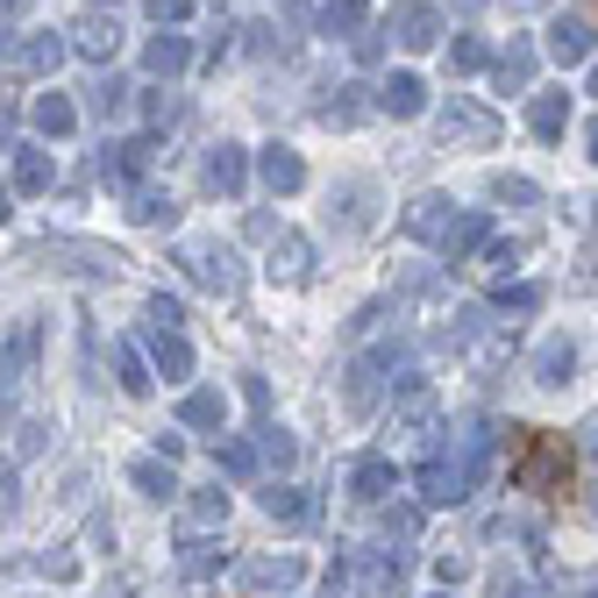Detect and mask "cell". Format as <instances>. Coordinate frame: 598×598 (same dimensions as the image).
<instances>
[{"label":"cell","mask_w":598,"mask_h":598,"mask_svg":"<svg viewBox=\"0 0 598 598\" xmlns=\"http://www.w3.org/2000/svg\"><path fill=\"white\" fill-rule=\"evenodd\" d=\"M571 470H577V449L549 428H506V477L513 491H534V499H556L571 491Z\"/></svg>","instance_id":"1"},{"label":"cell","mask_w":598,"mask_h":598,"mask_svg":"<svg viewBox=\"0 0 598 598\" xmlns=\"http://www.w3.org/2000/svg\"><path fill=\"white\" fill-rule=\"evenodd\" d=\"M178 272L192 278L200 292H214V299H235L243 292V257H235L229 243H214V235H192V243H178Z\"/></svg>","instance_id":"2"},{"label":"cell","mask_w":598,"mask_h":598,"mask_svg":"<svg viewBox=\"0 0 598 598\" xmlns=\"http://www.w3.org/2000/svg\"><path fill=\"white\" fill-rule=\"evenodd\" d=\"M407 229L428 235L435 250H449V257H463V250L485 235V221H477V214H442V200H421V207L407 214Z\"/></svg>","instance_id":"3"},{"label":"cell","mask_w":598,"mask_h":598,"mask_svg":"<svg viewBox=\"0 0 598 598\" xmlns=\"http://www.w3.org/2000/svg\"><path fill=\"white\" fill-rule=\"evenodd\" d=\"M470 477H477L470 463H463L449 442H435V456L421 463V506H456L463 491H470Z\"/></svg>","instance_id":"4"},{"label":"cell","mask_w":598,"mask_h":598,"mask_svg":"<svg viewBox=\"0 0 598 598\" xmlns=\"http://www.w3.org/2000/svg\"><path fill=\"white\" fill-rule=\"evenodd\" d=\"M36 350H43V328L36 321H14L8 335H0V399L22 392V385L36 378Z\"/></svg>","instance_id":"5"},{"label":"cell","mask_w":598,"mask_h":598,"mask_svg":"<svg viewBox=\"0 0 598 598\" xmlns=\"http://www.w3.org/2000/svg\"><path fill=\"white\" fill-rule=\"evenodd\" d=\"M43 257H65V272H86V278H122V250H108V243H71V235H51Z\"/></svg>","instance_id":"6"},{"label":"cell","mask_w":598,"mask_h":598,"mask_svg":"<svg viewBox=\"0 0 598 598\" xmlns=\"http://www.w3.org/2000/svg\"><path fill=\"white\" fill-rule=\"evenodd\" d=\"M65 51H71V36H57V29H36V36H22V43L8 51V65L22 71V79H43V71L65 65Z\"/></svg>","instance_id":"7"},{"label":"cell","mask_w":598,"mask_h":598,"mask_svg":"<svg viewBox=\"0 0 598 598\" xmlns=\"http://www.w3.org/2000/svg\"><path fill=\"white\" fill-rule=\"evenodd\" d=\"M150 164H157V143H150V136H129V143L100 150V178H108V186H136Z\"/></svg>","instance_id":"8"},{"label":"cell","mask_w":598,"mask_h":598,"mask_svg":"<svg viewBox=\"0 0 598 598\" xmlns=\"http://www.w3.org/2000/svg\"><path fill=\"white\" fill-rule=\"evenodd\" d=\"M65 36H71V51L93 57V65H108V57L122 51V22H114V14H100V8H93V14H79Z\"/></svg>","instance_id":"9"},{"label":"cell","mask_w":598,"mask_h":598,"mask_svg":"<svg viewBox=\"0 0 598 598\" xmlns=\"http://www.w3.org/2000/svg\"><path fill=\"white\" fill-rule=\"evenodd\" d=\"M235 577H243V591H292L299 577H307V563H299L292 549H286V556H250Z\"/></svg>","instance_id":"10"},{"label":"cell","mask_w":598,"mask_h":598,"mask_svg":"<svg viewBox=\"0 0 598 598\" xmlns=\"http://www.w3.org/2000/svg\"><path fill=\"white\" fill-rule=\"evenodd\" d=\"M150 370H157L164 385H186L192 378V350L178 328H150Z\"/></svg>","instance_id":"11"},{"label":"cell","mask_w":598,"mask_h":598,"mask_svg":"<svg viewBox=\"0 0 598 598\" xmlns=\"http://www.w3.org/2000/svg\"><path fill=\"white\" fill-rule=\"evenodd\" d=\"M491 136H499V122L485 108H470V100H449L442 108V143H491Z\"/></svg>","instance_id":"12"},{"label":"cell","mask_w":598,"mask_h":598,"mask_svg":"<svg viewBox=\"0 0 598 598\" xmlns=\"http://www.w3.org/2000/svg\"><path fill=\"white\" fill-rule=\"evenodd\" d=\"M385 29H392V43H407V51H428V43H435V8H421V0H399Z\"/></svg>","instance_id":"13"},{"label":"cell","mask_w":598,"mask_h":598,"mask_svg":"<svg viewBox=\"0 0 598 598\" xmlns=\"http://www.w3.org/2000/svg\"><path fill=\"white\" fill-rule=\"evenodd\" d=\"M207 186H214L221 200H235V192L250 186V157L235 143H214V157H207Z\"/></svg>","instance_id":"14"},{"label":"cell","mask_w":598,"mask_h":598,"mask_svg":"<svg viewBox=\"0 0 598 598\" xmlns=\"http://www.w3.org/2000/svg\"><path fill=\"white\" fill-rule=\"evenodd\" d=\"M143 65L157 71V79H178V71L192 65V43L178 36V29H164V36H150V51H143Z\"/></svg>","instance_id":"15"},{"label":"cell","mask_w":598,"mask_h":598,"mask_svg":"<svg viewBox=\"0 0 598 598\" xmlns=\"http://www.w3.org/2000/svg\"><path fill=\"white\" fill-rule=\"evenodd\" d=\"M129 221H136V229H171L178 200H171V192H157V186H136V192H129Z\"/></svg>","instance_id":"16"},{"label":"cell","mask_w":598,"mask_h":598,"mask_svg":"<svg viewBox=\"0 0 598 598\" xmlns=\"http://www.w3.org/2000/svg\"><path fill=\"white\" fill-rule=\"evenodd\" d=\"M350 491H356V499H364V506H378L385 491H399V470H392V463H385V456H364V463H356V470H350Z\"/></svg>","instance_id":"17"},{"label":"cell","mask_w":598,"mask_h":598,"mask_svg":"<svg viewBox=\"0 0 598 598\" xmlns=\"http://www.w3.org/2000/svg\"><path fill=\"white\" fill-rule=\"evenodd\" d=\"M356 577H364L356 598H407L399 591V556H356Z\"/></svg>","instance_id":"18"},{"label":"cell","mask_w":598,"mask_h":598,"mask_svg":"<svg viewBox=\"0 0 598 598\" xmlns=\"http://www.w3.org/2000/svg\"><path fill=\"white\" fill-rule=\"evenodd\" d=\"M257 171H264V186H272V192H299V186H307V164H299L286 143H272V150H264V164H257Z\"/></svg>","instance_id":"19"},{"label":"cell","mask_w":598,"mask_h":598,"mask_svg":"<svg viewBox=\"0 0 598 598\" xmlns=\"http://www.w3.org/2000/svg\"><path fill=\"white\" fill-rule=\"evenodd\" d=\"M178 421H186V428H221V421H229V399H221L214 385H200V392L178 399Z\"/></svg>","instance_id":"20"},{"label":"cell","mask_w":598,"mask_h":598,"mask_svg":"<svg viewBox=\"0 0 598 598\" xmlns=\"http://www.w3.org/2000/svg\"><path fill=\"white\" fill-rule=\"evenodd\" d=\"M29 122H36L43 136H71V129H79V108H71L65 93H36V108H29Z\"/></svg>","instance_id":"21"},{"label":"cell","mask_w":598,"mask_h":598,"mask_svg":"<svg viewBox=\"0 0 598 598\" xmlns=\"http://www.w3.org/2000/svg\"><path fill=\"white\" fill-rule=\"evenodd\" d=\"M264 513L286 520V528H307V520H313V499L299 485H272V491H264Z\"/></svg>","instance_id":"22"},{"label":"cell","mask_w":598,"mask_h":598,"mask_svg":"<svg viewBox=\"0 0 598 598\" xmlns=\"http://www.w3.org/2000/svg\"><path fill=\"white\" fill-rule=\"evenodd\" d=\"M307 264H313V250L299 243V235L278 229V235H272V278H286V286H292V278H307Z\"/></svg>","instance_id":"23"},{"label":"cell","mask_w":598,"mask_h":598,"mask_svg":"<svg viewBox=\"0 0 598 598\" xmlns=\"http://www.w3.org/2000/svg\"><path fill=\"white\" fill-rule=\"evenodd\" d=\"M122 108H129V86L114 79V71H100V79L86 86V114H100V122H114Z\"/></svg>","instance_id":"24"},{"label":"cell","mask_w":598,"mask_h":598,"mask_svg":"<svg viewBox=\"0 0 598 598\" xmlns=\"http://www.w3.org/2000/svg\"><path fill=\"white\" fill-rule=\"evenodd\" d=\"M51 178H57L51 150H22L14 157V192H51Z\"/></svg>","instance_id":"25"},{"label":"cell","mask_w":598,"mask_h":598,"mask_svg":"<svg viewBox=\"0 0 598 598\" xmlns=\"http://www.w3.org/2000/svg\"><path fill=\"white\" fill-rule=\"evenodd\" d=\"M257 456H264V470H292V463H299V442L286 435V428L264 421V428H257Z\"/></svg>","instance_id":"26"},{"label":"cell","mask_w":598,"mask_h":598,"mask_svg":"<svg viewBox=\"0 0 598 598\" xmlns=\"http://www.w3.org/2000/svg\"><path fill=\"white\" fill-rule=\"evenodd\" d=\"M214 470H229V477H257L264 470V456H257V442H214Z\"/></svg>","instance_id":"27"},{"label":"cell","mask_w":598,"mask_h":598,"mask_svg":"<svg viewBox=\"0 0 598 598\" xmlns=\"http://www.w3.org/2000/svg\"><path fill=\"white\" fill-rule=\"evenodd\" d=\"M571 364H577L571 342H542V350H534V385H563V378H571Z\"/></svg>","instance_id":"28"},{"label":"cell","mask_w":598,"mask_h":598,"mask_svg":"<svg viewBox=\"0 0 598 598\" xmlns=\"http://www.w3.org/2000/svg\"><path fill=\"white\" fill-rule=\"evenodd\" d=\"M186 520H192V528H221V520H229V491H221V485H200L186 499Z\"/></svg>","instance_id":"29"},{"label":"cell","mask_w":598,"mask_h":598,"mask_svg":"<svg viewBox=\"0 0 598 598\" xmlns=\"http://www.w3.org/2000/svg\"><path fill=\"white\" fill-rule=\"evenodd\" d=\"M114 370H122V392H129V399H143V392H150V378H157V370H150L143 356H136V342H114Z\"/></svg>","instance_id":"30"},{"label":"cell","mask_w":598,"mask_h":598,"mask_svg":"<svg viewBox=\"0 0 598 598\" xmlns=\"http://www.w3.org/2000/svg\"><path fill=\"white\" fill-rule=\"evenodd\" d=\"M129 477H136V491H143V499H171V491H178V477H171V456H164V463H157V456H143Z\"/></svg>","instance_id":"31"},{"label":"cell","mask_w":598,"mask_h":598,"mask_svg":"<svg viewBox=\"0 0 598 598\" xmlns=\"http://www.w3.org/2000/svg\"><path fill=\"white\" fill-rule=\"evenodd\" d=\"M378 108H385V114H399V122H407V114H421V79H407V71H399V79H385Z\"/></svg>","instance_id":"32"},{"label":"cell","mask_w":598,"mask_h":598,"mask_svg":"<svg viewBox=\"0 0 598 598\" xmlns=\"http://www.w3.org/2000/svg\"><path fill=\"white\" fill-rule=\"evenodd\" d=\"M549 51H556L563 65H577V57H591V29H585V22H556V36H549Z\"/></svg>","instance_id":"33"},{"label":"cell","mask_w":598,"mask_h":598,"mask_svg":"<svg viewBox=\"0 0 598 598\" xmlns=\"http://www.w3.org/2000/svg\"><path fill=\"white\" fill-rule=\"evenodd\" d=\"M335 207H342V235L370 229V186H342V192H335Z\"/></svg>","instance_id":"34"},{"label":"cell","mask_w":598,"mask_h":598,"mask_svg":"<svg viewBox=\"0 0 598 598\" xmlns=\"http://www.w3.org/2000/svg\"><path fill=\"white\" fill-rule=\"evenodd\" d=\"M321 29H328V36H350V29H364V0H328V8H321Z\"/></svg>","instance_id":"35"},{"label":"cell","mask_w":598,"mask_h":598,"mask_svg":"<svg viewBox=\"0 0 598 598\" xmlns=\"http://www.w3.org/2000/svg\"><path fill=\"white\" fill-rule=\"evenodd\" d=\"M528 122L542 129V136H563V122H571V100H563V93H542V100H534V114H528Z\"/></svg>","instance_id":"36"},{"label":"cell","mask_w":598,"mask_h":598,"mask_svg":"<svg viewBox=\"0 0 598 598\" xmlns=\"http://www.w3.org/2000/svg\"><path fill=\"white\" fill-rule=\"evenodd\" d=\"M214 549H221V542H207V534H200V528H192V534H186V549H178V563H186V571H192V577H207V571H214V563H221V556H214Z\"/></svg>","instance_id":"37"},{"label":"cell","mask_w":598,"mask_h":598,"mask_svg":"<svg viewBox=\"0 0 598 598\" xmlns=\"http://www.w3.org/2000/svg\"><path fill=\"white\" fill-rule=\"evenodd\" d=\"M356 114H364V100H356V86H335V100H321V122H335V129H350Z\"/></svg>","instance_id":"38"},{"label":"cell","mask_w":598,"mask_h":598,"mask_svg":"<svg viewBox=\"0 0 598 598\" xmlns=\"http://www.w3.org/2000/svg\"><path fill=\"white\" fill-rule=\"evenodd\" d=\"M528 71H534V51H528V43H513V51L499 57V86H528Z\"/></svg>","instance_id":"39"},{"label":"cell","mask_w":598,"mask_h":598,"mask_svg":"<svg viewBox=\"0 0 598 598\" xmlns=\"http://www.w3.org/2000/svg\"><path fill=\"white\" fill-rule=\"evenodd\" d=\"M51 435H57L51 421H22V442H14V456H22V463H36L43 449H51Z\"/></svg>","instance_id":"40"},{"label":"cell","mask_w":598,"mask_h":598,"mask_svg":"<svg viewBox=\"0 0 598 598\" xmlns=\"http://www.w3.org/2000/svg\"><path fill=\"white\" fill-rule=\"evenodd\" d=\"M243 36H250V57H286V36H278L272 22H250Z\"/></svg>","instance_id":"41"},{"label":"cell","mask_w":598,"mask_h":598,"mask_svg":"<svg viewBox=\"0 0 598 598\" xmlns=\"http://www.w3.org/2000/svg\"><path fill=\"white\" fill-rule=\"evenodd\" d=\"M150 328H186V307H178L171 292H157L150 299Z\"/></svg>","instance_id":"42"},{"label":"cell","mask_w":598,"mask_h":598,"mask_svg":"<svg viewBox=\"0 0 598 598\" xmlns=\"http://www.w3.org/2000/svg\"><path fill=\"white\" fill-rule=\"evenodd\" d=\"M143 114H150V122L164 129V122H178L186 108H178V93H150V100H143Z\"/></svg>","instance_id":"43"},{"label":"cell","mask_w":598,"mask_h":598,"mask_svg":"<svg viewBox=\"0 0 598 598\" xmlns=\"http://www.w3.org/2000/svg\"><path fill=\"white\" fill-rule=\"evenodd\" d=\"M143 8H150V22H186L192 0H143Z\"/></svg>","instance_id":"44"},{"label":"cell","mask_w":598,"mask_h":598,"mask_svg":"<svg viewBox=\"0 0 598 598\" xmlns=\"http://www.w3.org/2000/svg\"><path fill=\"white\" fill-rule=\"evenodd\" d=\"M534 299H542V292H534V286H513V292H499V307H513V313H528V307H534Z\"/></svg>","instance_id":"45"},{"label":"cell","mask_w":598,"mask_h":598,"mask_svg":"<svg viewBox=\"0 0 598 598\" xmlns=\"http://www.w3.org/2000/svg\"><path fill=\"white\" fill-rule=\"evenodd\" d=\"M449 57H456V65L470 71V65H485V43H470V36H463V43H456V51H449Z\"/></svg>","instance_id":"46"},{"label":"cell","mask_w":598,"mask_h":598,"mask_svg":"<svg viewBox=\"0 0 598 598\" xmlns=\"http://www.w3.org/2000/svg\"><path fill=\"white\" fill-rule=\"evenodd\" d=\"M243 399H250V407L264 413V407H272V385H264V378H243Z\"/></svg>","instance_id":"47"},{"label":"cell","mask_w":598,"mask_h":598,"mask_svg":"<svg viewBox=\"0 0 598 598\" xmlns=\"http://www.w3.org/2000/svg\"><path fill=\"white\" fill-rule=\"evenodd\" d=\"M8 136H14V108L0 100V150H8Z\"/></svg>","instance_id":"48"},{"label":"cell","mask_w":598,"mask_h":598,"mask_svg":"<svg viewBox=\"0 0 598 598\" xmlns=\"http://www.w3.org/2000/svg\"><path fill=\"white\" fill-rule=\"evenodd\" d=\"M8 214H14V192H8V186H0V221H8Z\"/></svg>","instance_id":"49"},{"label":"cell","mask_w":598,"mask_h":598,"mask_svg":"<svg viewBox=\"0 0 598 598\" xmlns=\"http://www.w3.org/2000/svg\"><path fill=\"white\" fill-rule=\"evenodd\" d=\"M14 8H29V0H0V14H14Z\"/></svg>","instance_id":"50"},{"label":"cell","mask_w":598,"mask_h":598,"mask_svg":"<svg viewBox=\"0 0 598 598\" xmlns=\"http://www.w3.org/2000/svg\"><path fill=\"white\" fill-rule=\"evenodd\" d=\"M456 8H463V14H470V8H477V0H456Z\"/></svg>","instance_id":"51"},{"label":"cell","mask_w":598,"mask_h":598,"mask_svg":"<svg viewBox=\"0 0 598 598\" xmlns=\"http://www.w3.org/2000/svg\"><path fill=\"white\" fill-rule=\"evenodd\" d=\"M591 157H598V129H591Z\"/></svg>","instance_id":"52"},{"label":"cell","mask_w":598,"mask_h":598,"mask_svg":"<svg viewBox=\"0 0 598 598\" xmlns=\"http://www.w3.org/2000/svg\"><path fill=\"white\" fill-rule=\"evenodd\" d=\"M93 8H114V0H93Z\"/></svg>","instance_id":"53"},{"label":"cell","mask_w":598,"mask_h":598,"mask_svg":"<svg viewBox=\"0 0 598 598\" xmlns=\"http://www.w3.org/2000/svg\"><path fill=\"white\" fill-rule=\"evenodd\" d=\"M591 93H598V71H591Z\"/></svg>","instance_id":"54"},{"label":"cell","mask_w":598,"mask_h":598,"mask_svg":"<svg viewBox=\"0 0 598 598\" xmlns=\"http://www.w3.org/2000/svg\"><path fill=\"white\" fill-rule=\"evenodd\" d=\"M0 57H8V43H0Z\"/></svg>","instance_id":"55"},{"label":"cell","mask_w":598,"mask_h":598,"mask_svg":"<svg viewBox=\"0 0 598 598\" xmlns=\"http://www.w3.org/2000/svg\"><path fill=\"white\" fill-rule=\"evenodd\" d=\"M442 598H449V591H442Z\"/></svg>","instance_id":"56"}]
</instances>
